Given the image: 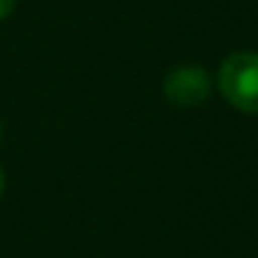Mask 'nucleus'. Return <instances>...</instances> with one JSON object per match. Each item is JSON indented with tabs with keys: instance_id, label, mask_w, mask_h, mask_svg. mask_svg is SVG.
<instances>
[{
	"instance_id": "1",
	"label": "nucleus",
	"mask_w": 258,
	"mask_h": 258,
	"mask_svg": "<svg viewBox=\"0 0 258 258\" xmlns=\"http://www.w3.org/2000/svg\"><path fill=\"white\" fill-rule=\"evenodd\" d=\"M219 92L233 108L258 114V53H233L219 67Z\"/></svg>"
},
{
	"instance_id": "2",
	"label": "nucleus",
	"mask_w": 258,
	"mask_h": 258,
	"mask_svg": "<svg viewBox=\"0 0 258 258\" xmlns=\"http://www.w3.org/2000/svg\"><path fill=\"white\" fill-rule=\"evenodd\" d=\"M164 92H167L169 103L175 106H200L203 100L211 92V84H208V75L203 67L197 64H183V67L172 70L167 75V84H164Z\"/></svg>"
},
{
	"instance_id": "3",
	"label": "nucleus",
	"mask_w": 258,
	"mask_h": 258,
	"mask_svg": "<svg viewBox=\"0 0 258 258\" xmlns=\"http://www.w3.org/2000/svg\"><path fill=\"white\" fill-rule=\"evenodd\" d=\"M12 9H14V0H0V20L9 17V14H12Z\"/></svg>"
},
{
	"instance_id": "4",
	"label": "nucleus",
	"mask_w": 258,
	"mask_h": 258,
	"mask_svg": "<svg viewBox=\"0 0 258 258\" xmlns=\"http://www.w3.org/2000/svg\"><path fill=\"white\" fill-rule=\"evenodd\" d=\"M0 191H3V172H0Z\"/></svg>"
}]
</instances>
